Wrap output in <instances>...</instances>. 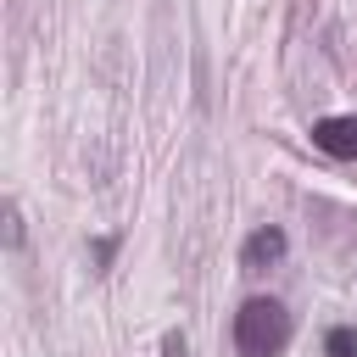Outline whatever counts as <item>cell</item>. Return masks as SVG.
<instances>
[{"instance_id":"cell-1","label":"cell","mask_w":357,"mask_h":357,"mask_svg":"<svg viewBox=\"0 0 357 357\" xmlns=\"http://www.w3.org/2000/svg\"><path fill=\"white\" fill-rule=\"evenodd\" d=\"M234 346L240 357H279L290 346V312L273 296H251L234 312Z\"/></svg>"},{"instance_id":"cell-2","label":"cell","mask_w":357,"mask_h":357,"mask_svg":"<svg viewBox=\"0 0 357 357\" xmlns=\"http://www.w3.org/2000/svg\"><path fill=\"white\" fill-rule=\"evenodd\" d=\"M312 145L324 156H335V162H357V117H318Z\"/></svg>"},{"instance_id":"cell-3","label":"cell","mask_w":357,"mask_h":357,"mask_svg":"<svg viewBox=\"0 0 357 357\" xmlns=\"http://www.w3.org/2000/svg\"><path fill=\"white\" fill-rule=\"evenodd\" d=\"M279 257H284V234H279V229H257V234L240 245V262H245V268H273Z\"/></svg>"},{"instance_id":"cell-4","label":"cell","mask_w":357,"mask_h":357,"mask_svg":"<svg viewBox=\"0 0 357 357\" xmlns=\"http://www.w3.org/2000/svg\"><path fill=\"white\" fill-rule=\"evenodd\" d=\"M324 351L329 357H357V329H329L324 335Z\"/></svg>"},{"instance_id":"cell-5","label":"cell","mask_w":357,"mask_h":357,"mask_svg":"<svg viewBox=\"0 0 357 357\" xmlns=\"http://www.w3.org/2000/svg\"><path fill=\"white\" fill-rule=\"evenodd\" d=\"M6 245L22 251V212H17V201H6Z\"/></svg>"},{"instance_id":"cell-6","label":"cell","mask_w":357,"mask_h":357,"mask_svg":"<svg viewBox=\"0 0 357 357\" xmlns=\"http://www.w3.org/2000/svg\"><path fill=\"white\" fill-rule=\"evenodd\" d=\"M162 357H190V346H184V335H178V329H167V335H162Z\"/></svg>"},{"instance_id":"cell-7","label":"cell","mask_w":357,"mask_h":357,"mask_svg":"<svg viewBox=\"0 0 357 357\" xmlns=\"http://www.w3.org/2000/svg\"><path fill=\"white\" fill-rule=\"evenodd\" d=\"M112 257H117V240H112V234H100V240H95V262H100V268H106V262H112Z\"/></svg>"}]
</instances>
